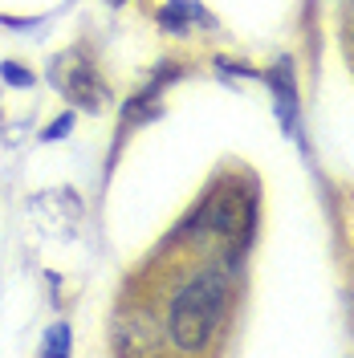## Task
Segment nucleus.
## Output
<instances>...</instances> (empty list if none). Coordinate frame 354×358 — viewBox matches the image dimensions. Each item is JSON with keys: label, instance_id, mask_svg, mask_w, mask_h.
<instances>
[{"label": "nucleus", "instance_id": "f257e3e1", "mask_svg": "<svg viewBox=\"0 0 354 358\" xmlns=\"http://www.w3.org/2000/svg\"><path fill=\"white\" fill-rule=\"evenodd\" d=\"M228 297H232L228 268H224V265L199 268L196 277H192L176 297H171L167 334H171V342H176V350L196 355V350H208V346H212V338L220 334Z\"/></svg>", "mask_w": 354, "mask_h": 358}, {"label": "nucleus", "instance_id": "f03ea898", "mask_svg": "<svg viewBox=\"0 0 354 358\" xmlns=\"http://www.w3.org/2000/svg\"><path fill=\"white\" fill-rule=\"evenodd\" d=\"M53 82L82 110H102V102H106V86L98 82V69L86 62V49H69L66 57H57Z\"/></svg>", "mask_w": 354, "mask_h": 358}, {"label": "nucleus", "instance_id": "7ed1b4c3", "mask_svg": "<svg viewBox=\"0 0 354 358\" xmlns=\"http://www.w3.org/2000/svg\"><path fill=\"white\" fill-rule=\"evenodd\" d=\"M187 21L212 24V17H204V8H199L196 0H171V4H163V13H159V24L171 29V33H187Z\"/></svg>", "mask_w": 354, "mask_h": 358}, {"label": "nucleus", "instance_id": "20e7f679", "mask_svg": "<svg viewBox=\"0 0 354 358\" xmlns=\"http://www.w3.org/2000/svg\"><path fill=\"white\" fill-rule=\"evenodd\" d=\"M0 78H4V82H8V86H33V73H29V69L24 66H17V62H4V66H0Z\"/></svg>", "mask_w": 354, "mask_h": 358}, {"label": "nucleus", "instance_id": "39448f33", "mask_svg": "<svg viewBox=\"0 0 354 358\" xmlns=\"http://www.w3.org/2000/svg\"><path fill=\"white\" fill-rule=\"evenodd\" d=\"M69 350V326H53L45 338V355H66Z\"/></svg>", "mask_w": 354, "mask_h": 358}, {"label": "nucleus", "instance_id": "423d86ee", "mask_svg": "<svg viewBox=\"0 0 354 358\" xmlns=\"http://www.w3.org/2000/svg\"><path fill=\"white\" fill-rule=\"evenodd\" d=\"M69 127H73V114H62V118H53V122H49V127H45V143H57V138H66L69 134Z\"/></svg>", "mask_w": 354, "mask_h": 358}, {"label": "nucleus", "instance_id": "0eeeda50", "mask_svg": "<svg viewBox=\"0 0 354 358\" xmlns=\"http://www.w3.org/2000/svg\"><path fill=\"white\" fill-rule=\"evenodd\" d=\"M111 4H122V0H111Z\"/></svg>", "mask_w": 354, "mask_h": 358}]
</instances>
